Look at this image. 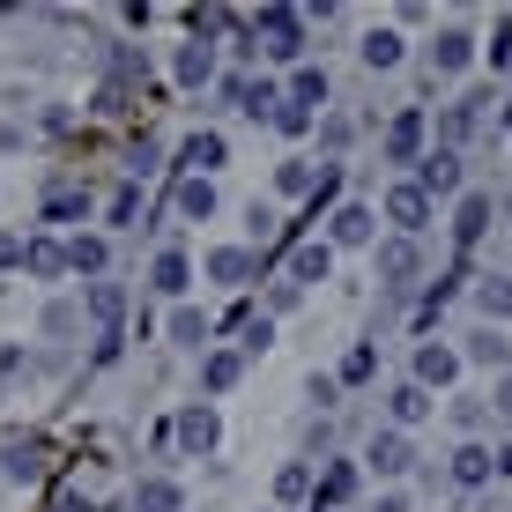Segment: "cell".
I'll list each match as a JSON object with an SVG mask.
<instances>
[{"label": "cell", "instance_id": "obj_1", "mask_svg": "<svg viewBox=\"0 0 512 512\" xmlns=\"http://www.w3.org/2000/svg\"><path fill=\"white\" fill-rule=\"evenodd\" d=\"M245 52H268V60H297L305 52V15L297 8H260L245 30Z\"/></svg>", "mask_w": 512, "mask_h": 512}, {"label": "cell", "instance_id": "obj_2", "mask_svg": "<svg viewBox=\"0 0 512 512\" xmlns=\"http://www.w3.org/2000/svg\"><path fill=\"white\" fill-rule=\"evenodd\" d=\"M386 223H394L401 238H416L423 223H431V193H423L416 179H401V186H386Z\"/></svg>", "mask_w": 512, "mask_h": 512}, {"label": "cell", "instance_id": "obj_3", "mask_svg": "<svg viewBox=\"0 0 512 512\" xmlns=\"http://www.w3.org/2000/svg\"><path fill=\"white\" fill-rule=\"evenodd\" d=\"M223 90H231V104H238L245 119H275L282 104H290V97H282V90H275L268 75H231V82H223Z\"/></svg>", "mask_w": 512, "mask_h": 512}, {"label": "cell", "instance_id": "obj_4", "mask_svg": "<svg viewBox=\"0 0 512 512\" xmlns=\"http://www.w3.org/2000/svg\"><path fill=\"white\" fill-rule=\"evenodd\" d=\"M423 112L409 104V112H394V127H386V164H423Z\"/></svg>", "mask_w": 512, "mask_h": 512}, {"label": "cell", "instance_id": "obj_5", "mask_svg": "<svg viewBox=\"0 0 512 512\" xmlns=\"http://www.w3.org/2000/svg\"><path fill=\"white\" fill-rule=\"evenodd\" d=\"M416 186L431 193V201H446V193H461V149H431L416 164Z\"/></svg>", "mask_w": 512, "mask_h": 512}, {"label": "cell", "instance_id": "obj_6", "mask_svg": "<svg viewBox=\"0 0 512 512\" xmlns=\"http://www.w3.org/2000/svg\"><path fill=\"white\" fill-rule=\"evenodd\" d=\"M416 268H423L416 238H386V245H379V282H386V290H409Z\"/></svg>", "mask_w": 512, "mask_h": 512}, {"label": "cell", "instance_id": "obj_7", "mask_svg": "<svg viewBox=\"0 0 512 512\" xmlns=\"http://www.w3.org/2000/svg\"><path fill=\"white\" fill-rule=\"evenodd\" d=\"M453 379H461V357H453L446 342H423L416 349V386L431 394V386H453Z\"/></svg>", "mask_w": 512, "mask_h": 512}, {"label": "cell", "instance_id": "obj_8", "mask_svg": "<svg viewBox=\"0 0 512 512\" xmlns=\"http://www.w3.org/2000/svg\"><path fill=\"white\" fill-rule=\"evenodd\" d=\"M171 431H179V446H186V453H208V446L223 438V423H216V409H208V401H193V409L171 423Z\"/></svg>", "mask_w": 512, "mask_h": 512}, {"label": "cell", "instance_id": "obj_9", "mask_svg": "<svg viewBox=\"0 0 512 512\" xmlns=\"http://www.w3.org/2000/svg\"><path fill=\"white\" fill-rule=\"evenodd\" d=\"M379 238V216L364 201H349V208H334V238L327 245H372Z\"/></svg>", "mask_w": 512, "mask_h": 512}, {"label": "cell", "instance_id": "obj_10", "mask_svg": "<svg viewBox=\"0 0 512 512\" xmlns=\"http://www.w3.org/2000/svg\"><path fill=\"white\" fill-rule=\"evenodd\" d=\"M364 461H372V475H409V468H416V453H409V438H401V431H379Z\"/></svg>", "mask_w": 512, "mask_h": 512}, {"label": "cell", "instance_id": "obj_11", "mask_svg": "<svg viewBox=\"0 0 512 512\" xmlns=\"http://www.w3.org/2000/svg\"><path fill=\"white\" fill-rule=\"evenodd\" d=\"M490 475H498V453H490V446H461V453H453V483H461V490H483Z\"/></svg>", "mask_w": 512, "mask_h": 512}, {"label": "cell", "instance_id": "obj_12", "mask_svg": "<svg viewBox=\"0 0 512 512\" xmlns=\"http://www.w3.org/2000/svg\"><path fill=\"white\" fill-rule=\"evenodd\" d=\"M0 468H8L15 483H38V475H45V446H38V438H8V453H0Z\"/></svg>", "mask_w": 512, "mask_h": 512}, {"label": "cell", "instance_id": "obj_13", "mask_svg": "<svg viewBox=\"0 0 512 512\" xmlns=\"http://www.w3.org/2000/svg\"><path fill=\"white\" fill-rule=\"evenodd\" d=\"M275 186L290 193V201H320V186H327V171H312L305 156H290V164L275 171Z\"/></svg>", "mask_w": 512, "mask_h": 512}, {"label": "cell", "instance_id": "obj_14", "mask_svg": "<svg viewBox=\"0 0 512 512\" xmlns=\"http://www.w3.org/2000/svg\"><path fill=\"white\" fill-rule=\"evenodd\" d=\"M468 60H475V38H468V30H438V45H431V67H438V75H461Z\"/></svg>", "mask_w": 512, "mask_h": 512}, {"label": "cell", "instance_id": "obj_15", "mask_svg": "<svg viewBox=\"0 0 512 512\" xmlns=\"http://www.w3.org/2000/svg\"><path fill=\"white\" fill-rule=\"evenodd\" d=\"M171 75H179L186 90H201V82L216 75V52H208V38H193V45H179V60H171Z\"/></svg>", "mask_w": 512, "mask_h": 512}, {"label": "cell", "instance_id": "obj_16", "mask_svg": "<svg viewBox=\"0 0 512 512\" xmlns=\"http://www.w3.org/2000/svg\"><path fill=\"white\" fill-rule=\"evenodd\" d=\"M327 268H334V245H320V238L290 253V282H297V290H305V282H327Z\"/></svg>", "mask_w": 512, "mask_h": 512}, {"label": "cell", "instance_id": "obj_17", "mask_svg": "<svg viewBox=\"0 0 512 512\" xmlns=\"http://www.w3.org/2000/svg\"><path fill=\"white\" fill-rule=\"evenodd\" d=\"M386 416H394V431H409V423L431 416V394H423L416 379H409V386H394V394H386Z\"/></svg>", "mask_w": 512, "mask_h": 512}, {"label": "cell", "instance_id": "obj_18", "mask_svg": "<svg viewBox=\"0 0 512 512\" xmlns=\"http://www.w3.org/2000/svg\"><path fill=\"white\" fill-rule=\"evenodd\" d=\"M490 216H498V208H490V201H483V193H468V201H461V208H453V238H461V245H475V238H483V231H490Z\"/></svg>", "mask_w": 512, "mask_h": 512}, {"label": "cell", "instance_id": "obj_19", "mask_svg": "<svg viewBox=\"0 0 512 512\" xmlns=\"http://www.w3.org/2000/svg\"><path fill=\"white\" fill-rule=\"evenodd\" d=\"M186 498H179V483H171V475H149V483L134 490V512H179Z\"/></svg>", "mask_w": 512, "mask_h": 512}, {"label": "cell", "instance_id": "obj_20", "mask_svg": "<svg viewBox=\"0 0 512 512\" xmlns=\"http://www.w3.org/2000/svg\"><path fill=\"white\" fill-rule=\"evenodd\" d=\"M179 216H193V223H201V216H216V186L186 171V179H179Z\"/></svg>", "mask_w": 512, "mask_h": 512}, {"label": "cell", "instance_id": "obj_21", "mask_svg": "<svg viewBox=\"0 0 512 512\" xmlns=\"http://www.w3.org/2000/svg\"><path fill=\"white\" fill-rule=\"evenodd\" d=\"M208 275L216 282H253V253H245V245H223V253H208Z\"/></svg>", "mask_w": 512, "mask_h": 512}, {"label": "cell", "instance_id": "obj_22", "mask_svg": "<svg viewBox=\"0 0 512 512\" xmlns=\"http://www.w3.org/2000/svg\"><path fill=\"white\" fill-rule=\"evenodd\" d=\"M475 305H483V320H512V282H505V275L475 282Z\"/></svg>", "mask_w": 512, "mask_h": 512}, {"label": "cell", "instance_id": "obj_23", "mask_svg": "<svg viewBox=\"0 0 512 512\" xmlns=\"http://www.w3.org/2000/svg\"><path fill=\"white\" fill-rule=\"evenodd\" d=\"M238 372H245V364L231 357V349H216V357L201 364V386H208V394H231V386H238Z\"/></svg>", "mask_w": 512, "mask_h": 512}, {"label": "cell", "instance_id": "obj_24", "mask_svg": "<svg viewBox=\"0 0 512 512\" xmlns=\"http://www.w3.org/2000/svg\"><path fill=\"white\" fill-rule=\"evenodd\" d=\"M290 104H297V112L327 104V75H320V67H297V75H290Z\"/></svg>", "mask_w": 512, "mask_h": 512}, {"label": "cell", "instance_id": "obj_25", "mask_svg": "<svg viewBox=\"0 0 512 512\" xmlns=\"http://www.w3.org/2000/svg\"><path fill=\"white\" fill-rule=\"evenodd\" d=\"M90 312H97V327H119V312H127V290H119V282H90Z\"/></svg>", "mask_w": 512, "mask_h": 512}, {"label": "cell", "instance_id": "obj_26", "mask_svg": "<svg viewBox=\"0 0 512 512\" xmlns=\"http://www.w3.org/2000/svg\"><path fill=\"white\" fill-rule=\"evenodd\" d=\"M186 164H193V179H208V171L223 164V134H193L186 141Z\"/></svg>", "mask_w": 512, "mask_h": 512}, {"label": "cell", "instance_id": "obj_27", "mask_svg": "<svg viewBox=\"0 0 512 512\" xmlns=\"http://www.w3.org/2000/svg\"><path fill=\"white\" fill-rule=\"evenodd\" d=\"M23 260H30V275H45V282H52V275L67 268V245H52V238H30V253H23Z\"/></svg>", "mask_w": 512, "mask_h": 512}, {"label": "cell", "instance_id": "obj_28", "mask_svg": "<svg viewBox=\"0 0 512 512\" xmlns=\"http://www.w3.org/2000/svg\"><path fill=\"white\" fill-rule=\"evenodd\" d=\"M149 282H156V290H164V297H179V290H186V253H156Z\"/></svg>", "mask_w": 512, "mask_h": 512}, {"label": "cell", "instance_id": "obj_29", "mask_svg": "<svg viewBox=\"0 0 512 512\" xmlns=\"http://www.w3.org/2000/svg\"><path fill=\"white\" fill-rule=\"evenodd\" d=\"M312 490H320V483H312V468H297V461H290V468H282V475H275V498H282V505H297V498H312Z\"/></svg>", "mask_w": 512, "mask_h": 512}, {"label": "cell", "instance_id": "obj_30", "mask_svg": "<svg viewBox=\"0 0 512 512\" xmlns=\"http://www.w3.org/2000/svg\"><path fill=\"white\" fill-rule=\"evenodd\" d=\"M67 268L75 275H104V238H75L67 245Z\"/></svg>", "mask_w": 512, "mask_h": 512}, {"label": "cell", "instance_id": "obj_31", "mask_svg": "<svg viewBox=\"0 0 512 512\" xmlns=\"http://www.w3.org/2000/svg\"><path fill=\"white\" fill-rule=\"evenodd\" d=\"M364 67H401V38L394 30H372V38H364Z\"/></svg>", "mask_w": 512, "mask_h": 512}, {"label": "cell", "instance_id": "obj_32", "mask_svg": "<svg viewBox=\"0 0 512 512\" xmlns=\"http://www.w3.org/2000/svg\"><path fill=\"white\" fill-rule=\"evenodd\" d=\"M468 357H475V364H505V357H512V342H505L498 327H483V334L468 342Z\"/></svg>", "mask_w": 512, "mask_h": 512}, {"label": "cell", "instance_id": "obj_33", "mask_svg": "<svg viewBox=\"0 0 512 512\" xmlns=\"http://www.w3.org/2000/svg\"><path fill=\"white\" fill-rule=\"evenodd\" d=\"M201 334H208V320H201L193 305H179V312H171V342H201Z\"/></svg>", "mask_w": 512, "mask_h": 512}, {"label": "cell", "instance_id": "obj_34", "mask_svg": "<svg viewBox=\"0 0 512 512\" xmlns=\"http://www.w3.org/2000/svg\"><path fill=\"white\" fill-rule=\"evenodd\" d=\"M379 372V357H372V349H349V357H342V379L349 386H357V379H372Z\"/></svg>", "mask_w": 512, "mask_h": 512}, {"label": "cell", "instance_id": "obj_35", "mask_svg": "<svg viewBox=\"0 0 512 512\" xmlns=\"http://www.w3.org/2000/svg\"><path fill=\"white\" fill-rule=\"evenodd\" d=\"M141 216V186H119L112 193V223H134Z\"/></svg>", "mask_w": 512, "mask_h": 512}, {"label": "cell", "instance_id": "obj_36", "mask_svg": "<svg viewBox=\"0 0 512 512\" xmlns=\"http://www.w3.org/2000/svg\"><path fill=\"white\" fill-rule=\"evenodd\" d=\"M75 208H82V193H75V186H60V193H52V201H45V216H52V223H67V216H75Z\"/></svg>", "mask_w": 512, "mask_h": 512}, {"label": "cell", "instance_id": "obj_37", "mask_svg": "<svg viewBox=\"0 0 512 512\" xmlns=\"http://www.w3.org/2000/svg\"><path fill=\"white\" fill-rule=\"evenodd\" d=\"M275 127H282V134H305V127H312V112H297V104H282V112H275Z\"/></svg>", "mask_w": 512, "mask_h": 512}, {"label": "cell", "instance_id": "obj_38", "mask_svg": "<svg viewBox=\"0 0 512 512\" xmlns=\"http://www.w3.org/2000/svg\"><path fill=\"white\" fill-rule=\"evenodd\" d=\"M23 253H30L23 238H8V231H0V268H15V260H23Z\"/></svg>", "mask_w": 512, "mask_h": 512}, {"label": "cell", "instance_id": "obj_39", "mask_svg": "<svg viewBox=\"0 0 512 512\" xmlns=\"http://www.w3.org/2000/svg\"><path fill=\"white\" fill-rule=\"evenodd\" d=\"M490 60H498V67H512V30H505L498 45H490Z\"/></svg>", "mask_w": 512, "mask_h": 512}, {"label": "cell", "instance_id": "obj_40", "mask_svg": "<svg viewBox=\"0 0 512 512\" xmlns=\"http://www.w3.org/2000/svg\"><path fill=\"white\" fill-rule=\"evenodd\" d=\"M498 409H505V416H512V379H505V386H498Z\"/></svg>", "mask_w": 512, "mask_h": 512}, {"label": "cell", "instance_id": "obj_41", "mask_svg": "<svg viewBox=\"0 0 512 512\" xmlns=\"http://www.w3.org/2000/svg\"><path fill=\"white\" fill-rule=\"evenodd\" d=\"M505 216H512V186H505Z\"/></svg>", "mask_w": 512, "mask_h": 512}, {"label": "cell", "instance_id": "obj_42", "mask_svg": "<svg viewBox=\"0 0 512 512\" xmlns=\"http://www.w3.org/2000/svg\"><path fill=\"white\" fill-rule=\"evenodd\" d=\"M67 512H90V505H67Z\"/></svg>", "mask_w": 512, "mask_h": 512}, {"label": "cell", "instance_id": "obj_43", "mask_svg": "<svg viewBox=\"0 0 512 512\" xmlns=\"http://www.w3.org/2000/svg\"><path fill=\"white\" fill-rule=\"evenodd\" d=\"M505 127H512V104H505Z\"/></svg>", "mask_w": 512, "mask_h": 512}]
</instances>
